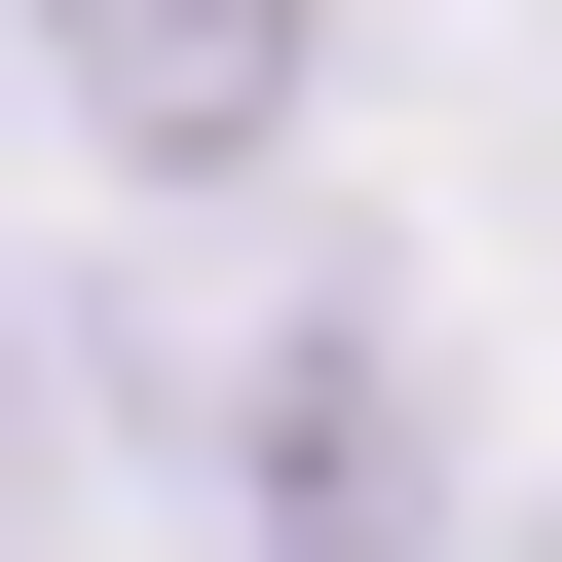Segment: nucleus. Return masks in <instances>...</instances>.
Returning a JSON list of instances; mask_svg holds the SVG:
<instances>
[{
    "mask_svg": "<svg viewBox=\"0 0 562 562\" xmlns=\"http://www.w3.org/2000/svg\"><path fill=\"white\" fill-rule=\"evenodd\" d=\"M38 76H76L113 188H262V150L338 113V0H38Z\"/></svg>",
    "mask_w": 562,
    "mask_h": 562,
    "instance_id": "nucleus-2",
    "label": "nucleus"
},
{
    "mask_svg": "<svg viewBox=\"0 0 562 562\" xmlns=\"http://www.w3.org/2000/svg\"><path fill=\"white\" fill-rule=\"evenodd\" d=\"M188 450H225V562H450V525H487V487H450V338L375 301V262H301Z\"/></svg>",
    "mask_w": 562,
    "mask_h": 562,
    "instance_id": "nucleus-1",
    "label": "nucleus"
},
{
    "mask_svg": "<svg viewBox=\"0 0 562 562\" xmlns=\"http://www.w3.org/2000/svg\"><path fill=\"white\" fill-rule=\"evenodd\" d=\"M0 562H38V338H0Z\"/></svg>",
    "mask_w": 562,
    "mask_h": 562,
    "instance_id": "nucleus-3",
    "label": "nucleus"
}]
</instances>
